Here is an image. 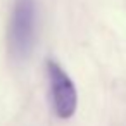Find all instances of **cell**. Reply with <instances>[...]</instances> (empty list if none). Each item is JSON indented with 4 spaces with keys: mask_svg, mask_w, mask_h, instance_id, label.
<instances>
[{
    "mask_svg": "<svg viewBox=\"0 0 126 126\" xmlns=\"http://www.w3.org/2000/svg\"><path fill=\"white\" fill-rule=\"evenodd\" d=\"M47 76H48L50 95H52L55 114L62 119L71 117L78 105V93L73 79L54 61H47Z\"/></svg>",
    "mask_w": 126,
    "mask_h": 126,
    "instance_id": "cell-2",
    "label": "cell"
},
{
    "mask_svg": "<svg viewBox=\"0 0 126 126\" xmlns=\"http://www.w3.org/2000/svg\"><path fill=\"white\" fill-rule=\"evenodd\" d=\"M36 35L35 0H16L9 26V50L16 61H24L33 47Z\"/></svg>",
    "mask_w": 126,
    "mask_h": 126,
    "instance_id": "cell-1",
    "label": "cell"
}]
</instances>
